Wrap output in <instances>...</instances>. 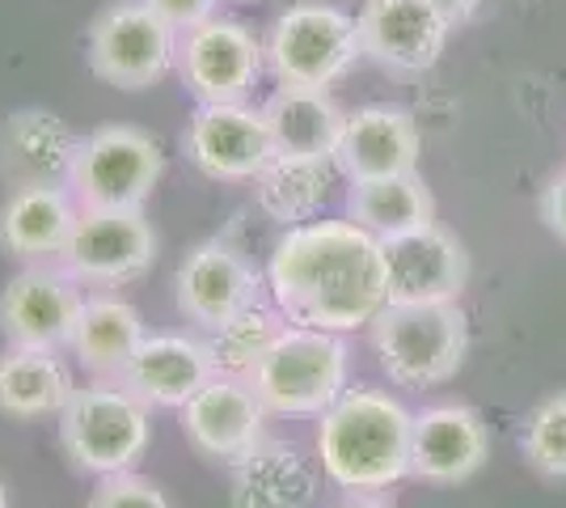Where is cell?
Here are the masks:
<instances>
[{
	"label": "cell",
	"mask_w": 566,
	"mask_h": 508,
	"mask_svg": "<svg viewBox=\"0 0 566 508\" xmlns=\"http://www.w3.org/2000/svg\"><path fill=\"white\" fill-rule=\"evenodd\" d=\"M368 326L380 369L406 390L444 386L465 364L470 331L457 305H385Z\"/></svg>",
	"instance_id": "277c9868"
},
{
	"label": "cell",
	"mask_w": 566,
	"mask_h": 508,
	"mask_svg": "<svg viewBox=\"0 0 566 508\" xmlns=\"http://www.w3.org/2000/svg\"><path fill=\"white\" fill-rule=\"evenodd\" d=\"M259 204L283 225H305L331 195V162L275 157L259 178Z\"/></svg>",
	"instance_id": "83f0119b"
},
{
	"label": "cell",
	"mask_w": 566,
	"mask_h": 508,
	"mask_svg": "<svg viewBox=\"0 0 566 508\" xmlns=\"http://www.w3.org/2000/svg\"><path fill=\"white\" fill-rule=\"evenodd\" d=\"M317 419V458L326 479L343 491H385L410 475L415 415L394 394L347 390Z\"/></svg>",
	"instance_id": "7a4b0ae2"
},
{
	"label": "cell",
	"mask_w": 566,
	"mask_h": 508,
	"mask_svg": "<svg viewBox=\"0 0 566 508\" xmlns=\"http://www.w3.org/2000/svg\"><path fill=\"white\" fill-rule=\"evenodd\" d=\"M60 259L81 284H127L153 267L157 234L140 208H81Z\"/></svg>",
	"instance_id": "9c48e42d"
},
{
	"label": "cell",
	"mask_w": 566,
	"mask_h": 508,
	"mask_svg": "<svg viewBox=\"0 0 566 508\" xmlns=\"http://www.w3.org/2000/svg\"><path fill=\"white\" fill-rule=\"evenodd\" d=\"M385 305H457L470 284V255L449 229L427 225L385 242Z\"/></svg>",
	"instance_id": "7c38bea8"
},
{
	"label": "cell",
	"mask_w": 566,
	"mask_h": 508,
	"mask_svg": "<svg viewBox=\"0 0 566 508\" xmlns=\"http://www.w3.org/2000/svg\"><path fill=\"white\" fill-rule=\"evenodd\" d=\"M174 289H178V310L195 326L212 331L220 322H229L237 310H245L250 301H259V276L233 246L203 242L178 267Z\"/></svg>",
	"instance_id": "e0dca14e"
},
{
	"label": "cell",
	"mask_w": 566,
	"mask_h": 508,
	"mask_svg": "<svg viewBox=\"0 0 566 508\" xmlns=\"http://www.w3.org/2000/svg\"><path fill=\"white\" fill-rule=\"evenodd\" d=\"M90 508H174L166 500V491L144 479V475H132V470H118V475H102L90 496Z\"/></svg>",
	"instance_id": "f546056e"
},
{
	"label": "cell",
	"mask_w": 566,
	"mask_h": 508,
	"mask_svg": "<svg viewBox=\"0 0 566 508\" xmlns=\"http://www.w3.org/2000/svg\"><path fill=\"white\" fill-rule=\"evenodd\" d=\"M187 157L195 169L220 183H245L259 178L275 162V141L262 111L241 102H199L195 120L187 123Z\"/></svg>",
	"instance_id": "30bf717a"
},
{
	"label": "cell",
	"mask_w": 566,
	"mask_h": 508,
	"mask_svg": "<svg viewBox=\"0 0 566 508\" xmlns=\"http://www.w3.org/2000/svg\"><path fill=\"white\" fill-rule=\"evenodd\" d=\"M352 220L364 225L373 238L389 242V238L436 225V199L415 169L394 174V178H368L352 187Z\"/></svg>",
	"instance_id": "d4e9b609"
},
{
	"label": "cell",
	"mask_w": 566,
	"mask_h": 508,
	"mask_svg": "<svg viewBox=\"0 0 566 508\" xmlns=\"http://www.w3.org/2000/svg\"><path fill=\"white\" fill-rule=\"evenodd\" d=\"M313 500V475L292 449L259 445L241 462L237 508H305Z\"/></svg>",
	"instance_id": "4316f807"
},
{
	"label": "cell",
	"mask_w": 566,
	"mask_h": 508,
	"mask_svg": "<svg viewBox=\"0 0 566 508\" xmlns=\"http://www.w3.org/2000/svg\"><path fill=\"white\" fill-rule=\"evenodd\" d=\"M266 284L292 326L334 335L368 326L389 301L385 242L355 220L287 225L271 250Z\"/></svg>",
	"instance_id": "6da1fadb"
},
{
	"label": "cell",
	"mask_w": 566,
	"mask_h": 508,
	"mask_svg": "<svg viewBox=\"0 0 566 508\" xmlns=\"http://www.w3.org/2000/svg\"><path fill=\"white\" fill-rule=\"evenodd\" d=\"M266 415L271 412L262 407V398L250 382L216 373L212 382L182 407V433H187L195 454L224 462V466H241L262 445Z\"/></svg>",
	"instance_id": "5bb4252c"
},
{
	"label": "cell",
	"mask_w": 566,
	"mask_h": 508,
	"mask_svg": "<svg viewBox=\"0 0 566 508\" xmlns=\"http://www.w3.org/2000/svg\"><path fill=\"white\" fill-rule=\"evenodd\" d=\"M0 508H9V496H4V484H0Z\"/></svg>",
	"instance_id": "e575fe53"
},
{
	"label": "cell",
	"mask_w": 566,
	"mask_h": 508,
	"mask_svg": "<svg viewBox=\"0 0 566 508\" xmlns=\"http://www.w3.org/2000/svg\"><path fill=\"white\" fill-rule=\"evenodd\" d=\"M72 377L64 361L43 348H9L0 356V415L43 419L60 415L72 398Z\"/></svg>",
	"instance_id": "cb8c5ba5"
},
{
	"label": "cell",
	"mask_w": 566,
	"mask_h": 508,
	"mask_svg": "<svg viewBox=\"0 0 566 508\" xmlns=\"http://www.w3.org/2000/svg\"><path fill=\"white\" fill-rule=\"evenodd\" d=\"M76 141L48 111H22L4 123L0 169L13 187H60L69 183Z\"/></svg>",
	"instance_id": "44dd1931"
},
{
	"label": "cell",
	"mask_w": 566,
	"mask_h": 508,
	"mask_svg": "<svg viewBox=\"0 0 566 508\" xmlns=\"http://www.w3.org/2000/svg\"><path fill=\"white\" fill-rule=\"evenodd\" d=\"M153 440L148 403L123 382H94L72 390V398L60 412V445L76 470L85 475H118L132 470L144 458Z\"/></svg>",
	"instance_id": "3957f363"
},
{
	"label": "cell",
	"mask_w": 566,
	"mask_h": 508,
	"mask_svg": "<svg viewBox=\"0 0 566 508\" xmlns=\"http://www.w3.org/2000/svg\"><path fill=\"white\" fill-rule=\"evenodd\" d=\"M157 18H166L178 34H187L195 25H203L208 18H216V0H144Z\"/></svg>",
	"instance_id": "4dcf8cb0"
},
{
	"label": "cell",
	"mask_w": 566,
	"mask_h": 508,
	"mask_svg": "<svg viewBox=\"0 0 566 508\" xmlns=\"http://www.w3.org/2000/svg\"><path fill=\"white\" fill-rule=\"evenodd\" d=\"M271 415H322L347 394V348L334 331L287 326L250 377Z\"/></svg>",
	"instance_id": "5b68a950"
},
{
	"label": "cell",
	"mask_w": 566,
	"mask_h": 508,
	"mask_svg": "<svg viewBox=\"0 0 566 508\" xmlns=\"http://www.w3.org/2000/svg\"><path fill=\"white\" fill-rule=\"evenodd\" d=\"M359 55L364 48H359L355 18L322 0H301L283 9L266 39V60H271V73L280 76V85L331 90Z\"/></svg>",
	"instance_id": "52a82bcc"
},
{
	"label": "cell",
	"mask_w": 566,
	"mask_h": 508,
	"mask_svg": "<svg viewBox=\"0 0 566 508\" xmlns=\"http://www.w3.org/2000/svg\"><path fill=\"white\" fill-rule=\"evenodd\" d=\"M520 449L533 470H542L549 479H566V394H554L533 407Z\"/></svg>",
	"instance_id": "f1b7e54d"
},
{
	"label": "cell",
	"mask_w": 566,
	"mask_h": 508,
	"mask_svg": "<svg viewBox=\"0 0 566 508\" xmlns=\"http://www.w3.org/2000/svg\"><path fill=\"white\" fill-rule=\"evenodd\" d=\"M216 377L212 352L203 339L190 335H144L132 364L123 369V386L140 394L148 407H187L199 390Z\"/></svg>",
	"instance_id": "ac0fdd59"
},
{
	"label": "cell",
	"mask_w": 566,
	"mask_h": 508,
	"mask_svg": "<svg viewBox=\"0 0 566 508\" xmlns=\"http://www.w3.org/2000/svg\"><path fill=\"white\" fill-rule=\"evenodd\" d=\"M359 48L389 73H427L449 43L452 22L431 0H364Z\"/></svg>",
	"instance_id": "9a60e30c"
},
{
	"label": "cell",
	"mask_w": 566,
	"mask_h": 508,
	"mask_svg": "<svg viewBox=\"0 0 566 508\" xmlns=\"http://www.w3.org/2000/svg\"><path fill=\"white\" fill-rule=\"evenodd\" d=\"M85 297L76 280L55 267H25L0 292V331L9 348H72V331L81 322Z\"/></svg>",
	"instance_id": "8fae6325"
},
{
	"label": "cell",
	"mask_w": 566,
	"mask_h": 508,
	"mask_svg": "<svg viewBox=\"0 0 566 508\" xmlns=\"http://www.w3.org/2000/svg\"><path fill=\"white\" fill-rule=\"evenodd\" d=\"M334 508H394L389 500H380L377 491H352V500H343V505Z\"/></svg>",
	"instance_id": "836d02e7"
},
{
	"label": "cell",
	"mask_w": 566,
	"mask_h": 508,
	"mask_svg": "<svg viewBox=\"0 0 566 508\" xmlns=\"http://www.w3.org/2000/svg\"><path fill=\"white\" fill-rule=\"evenodd\" d=\"M161 174V145L140 127L111 123L76 141L69 187L81 208H144Z\"/></svg>",
	"instance_id": "8992f818"
},
{
	"label": "cell",
	"mask_w": 566,
	"mask_h": 508,
	"mask_svg": "<svg viewBox=\"0 0 566 508\" xmlns=\"http://www.w3.org/2000/svg\"><path fill=\"white\" fill-rule=\"evenodd\" d=\"M491 458V436L470 407H427L410 428V475L423 484H465Z\"/></svg>",
	"instance_id": "2e32d148"
},
{
	"label": "cell",
	"mask_w": 566,
	"mask_h": 508,
	"mask_svg": "<svg viewBox=\"0 0 566 508\" xmlns=\"http://www.w3.org/2000/svg\"><path fill=\"white\" fill-rule=\"evenodd\" d=\"M144 343V318L123 297H90L72 331V352L97 377H123Z\"/></svg>",
	"instance_id": "603a6c76"
},
{
	"label": "cell",
	"mask_w": 566,
	"mask_h": 508,
	"mask_svg": "<svg viewBox=\"0 0 566 508\" xmlns=\"http://www.w3.org/2000/svg\"><path fill=\"white\" fill-rule=\"evenodd\" d=\"M262 55L266 48L241 22L208 18L182 34L178 73L199 102H241L259 81Z\"/></svg>",
	"instance_id": "4fadbf2b"
},
{
	"label": "cell",
	"mask_w": 566,
	"mask_h": 508,
	"mask_svg": "<svg viewBox=\"0 0 566 508\" xmlns=\"http://www.w3.org/2000/svg\"><path fill=\"white\" fill-rule=\"evenodd\" d=\"M283 331H287V322H283L280 305L271 310V305H262V301H250V305L237 310L229 322L212 326V335L203 339V343H208V352H212L216 373L250 382L254 369L262 364V356L275 348V339H280Z\"/></svg>",
	"instance_id": "484cf974"
},
{
	"label": "cell",
	"mask_w": 566,
	"mask_h": 508,
	"mask_svg": "<svg viewBox=\"0 0 566 508\" xmlns=\"http://www.w3.org/2000/svg\"><path fill=\"white\" fill-rule=\"evenodd\" d=\"M81 204L64 187H13L0 208V246L13 259H55L72 238Z\"/></svg>",
	"instance_id": "7402d4cb"
},
{
	"label": "cell",
	"mask_w": 566,
	"mask_h": 508,
	"mask_svg": "<svg viewBox=\"0 0 566 508\" xmlns=\"http://www.w3.org/2000/svg\"><path fill=\"white\" fill-rule=\"evenodd\" d=\"M334 166L352 183L410 174L419 166V127L398 106H364L343 123Z\"/></svg>",
	"instance_id": "d6986e66"
},
{
	"label": "cell",
	"mask_w": 566,
	"mask_h": 508,
	"mask_svg": "<svg viewBox=\"0 0 566 508\" xmlns=\"http://www.w3.org/2000/svg\"><path fill=\"white\" fill-rule=\"evenodd\" d=\"M542 220L545 229L558 238V242H566V169L545 187L542 195Z\"/></svg>",
	"instance_id": "1f68e13d"
},
{
	"label": "cell",
	"mask_w": 566,
	"mask_h": 508,
	"mask_svg": "<svg viewBox=\"0 0 566 508\" xmlns=\"http://www.w3.org/2000/svg\"><path fill=\"white\" fill-rule=\"evenodd\" d=\"M174 34L178 30L166 18H157L144 0H123L94 18L85 55L97 81L115 90H148L178 60Z\"/></svg>",
	"instance_id": "ba28073f"
},
{
	"label": "cell",
	"mask_w": 566,
	"mask_h": 508,
	"mask_svg": "<svg viewBox=\"0 0 566 508\" xmlns=\"http://www.w3.org/2000/svg\"><path fill=\"white\" fill-rule=\"evenodd\" d=\"M431 4H436V9H440L452 25H457V22H470V18L482 9V4H486V0H431Z\"/></svg>",
	"instance_id": "d6a6232c"
},
{
	"label": "cell",
	"mask_w": 566,
	"mask_h": 508,
	"mask_svg": "<svg viewBox=\"0 0 566 508\" xmlns=\"http://www.w3.org/2000/svg\"><path fill=\"white\" fill-rule=\"evenodd\" d=\"M275 157H301V162H334L338 136L347 115L338 111L326 90H308V85H280L271 102L262 106Z\"/></svg>",
	"instance_id": "ffe728a7"
}]
</instances>
